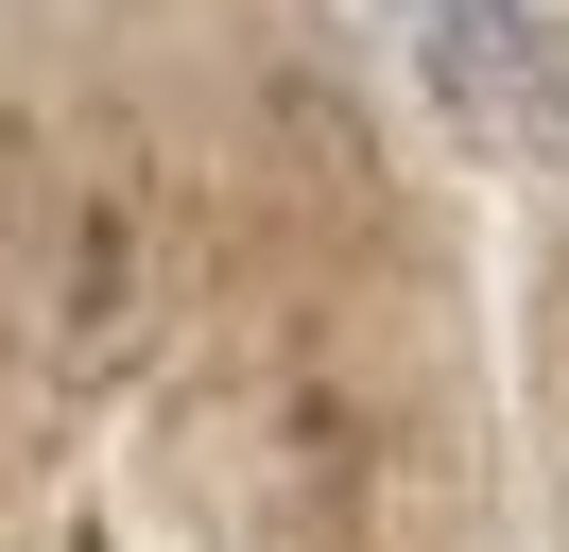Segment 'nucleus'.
Wrapping results in <instances>:
<instances>
[{"label":"nucleus","mask_w":569,"mask_h":552,"mask_svg":"<svg viewBox=\"0 0 569 552\" xmlns=\"http://www.w3.org/2000/svg\"><path fill=\"white\" fill-rule=\"evenodd\" d=\"M415 69H431V103H449L466 138H500V156H552L569 138V34L535 18V0H431Z\"/></svg>","instance_id":"1"}]
</instances>
